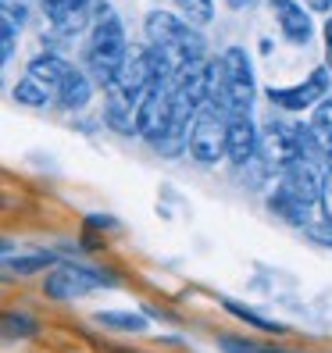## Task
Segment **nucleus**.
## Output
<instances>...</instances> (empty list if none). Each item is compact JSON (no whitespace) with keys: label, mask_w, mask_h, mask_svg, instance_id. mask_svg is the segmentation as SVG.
Returning a JSON list of instances; mask_svg holds the SVG:
<instances>
[{"label":"nucleus","mask_w":332,"mask_h":353,"mask_svg":"<svg viewBox=\"0 0 332 353\" xmlns=\"http://www.w3.org/2000/svg\"><path fill=\"white\" fill-rule=\"evenodd\" d=\"M111 225H115V218H100V214L90 218V228H111Z\"/></svg>","instance_id":"obj_27"},{"label":"nucleus","mask_w":332,"mask_h":353,"mask_svg":"<svg viewBox=\"0 0 332 353\" xmlns=\"http://www.w3.org/2000/svg\"><path fill=\"white\" fill-rule=\"evenodd\" d=\"M268 8H272L275 22L282 29V36L289 39L293 47H307L311 36H315V22H311V14L297 4V0H268Z\"/></svg>","instance_id":"obj_8"},{"label":"nucleus","mask_w":332,"mask_h":353,"mask_svg":"<svg viewBox=\"0 0 332 353\" xmlns=\"http://www.w3.org/2000/svg\"><path fill=\"white\" fill-rule=\"evenodd\" d=\"M268 207H272V211L282 221H289V225H307V203H300L293 193H286L282 185H279V193L268 196Z\"/></svg>","instance_id":"obj_15"},{"label":"nucleus","mask_w":332,"mask_h":353,"mask_svg":"<svg viewBox=\"0 0 332 353\" xmlns=\"http://www.w3.org/2000/svg\"><path fill=\"white\" fill-rule=\"evenodd\" d=\"M207 100L218 103L229 118L240 114V111H251L254 68H251V57H246L243 47H229L211 65V75H207Z\"/></svg>","instance_id":"obj_1"},{"label":"nucleus","mask_w":332,"mask_h":353,"mask_svg":"<svg viewBox=\"0 0 332 353\" xmlns=\"http://www.w3.org/2000/svg\"><path fill=\"white\" fill-rule=\"evenodd\" d=\"M322 211H325V221H332V175L322 182Z\"/></svg>","instance_id":"obj_23"},{"label":"nucleus","mask_w":332,"mask_h":353,"mask_svg":"<svg viewBox=\"0 0 332 353\" xmlns=\"http://www.w3.org/2000/svg\"><path fill=\"white\" fill-rule=\"evenodd\" d=\"M100 285H111V275H100V272H90V268H75V264H65L50 272L43 279V293L50 300H75V296H86L90 289H100Z\"/></svg>","instance_id":"obj_5"},{"label":"nucleus","mask_w":332,"mask_h":353,"mask_svg":"<svg viewBox=\"0 0 332 353\" xmlns=\"http://www.w3.org/2000/svg\"><path fill=\"white\" fill-rule=\"evenodd\" d=\"M86 8H90V0H43V11L50 18V26L61 36H75V32L86 29V22H90Z\"/></svg>","instance_id":"obj_9"},{"label":"nucleus","mask_w":332,"mask_h":353,"mask_svg":"<svg viewBox=\"0 0 332 353\" xmlns=\"http://www.w3.org/2000/svg\"><path fill=\"white\" fill-rule=\"evenodd\" d=\"M311 232V239H318V243H329L332 246V221H329V228H307Z\"/></svg>","instance_id":"obj_25"},{"label":"nucleus","mask_w":332,"mask_h":353,"mask_svg":"<svg viewBox=\"0 0 332 353\" xmlns=\"http://www.w3.org/2000/svg\"><path fill=\"white\" fill-rule=\"evenodd\" d=\"M190 154L200 164H215L218 157L229 154V114L211 100H204L197 111L193 132H190Z\"/></svg>","instance_id":"obj_3"},{"label":"nucleus","mask_w":332,"mask_h":353,"mask_svg":"<svg viewBox=\"0 0 332 353\" xmlns=\"http://www.w3.org/2000/svg\"><path fill=\"white\" fill-rule=\"evenodd\" d=\"M282 190L286 193H293L300 203H315V200H322V179L315 175V164L311 161H304V157H289L286 164H282Z\"/></svg>","instance_id":"obj_7"},{"label":"nucleus","mask_w":332,"mask_h":353,"mask_svg":"<svg viewBox=\"0 0 332 353\" xmlns=\"http://www.w3.org/2000/svg\"><path fill=\"white\" fill-rule=\"evenodd\" d=\"M126 61H129L126 29H121V22H118L111 11H104L97 22H93V32H90L86 68H90V75L100 82V86L108 90V86H115V79L121 75Z\"/></svg>","instance_id":"obj_2"},{"label":"nucleus","mask_w":332,"mask_h":353,"mask_svg":"<svg viewBox=\"0 0 332 353\" xmlns=\"http://www.w3.org/2000/svg\"><path fill=\"white\" fill-rule=\"evenodd\" d=\"M311 132H315L318 147H322V157L332 161V97H325L315 114H311Z\"/></svg>","instance_id":"obj_14"},{"label":"nucleus","mask_w":332,"mask_h":353,"mask_svg":"<svg viewBox=\"0 0 332 353\" xmlns=\"http://www.w3.org/2000/svg\"><path fill=\"white\" fill-rule=\"evenodd\" d=\"M72 72V65L65 57H57V54H39V57H32L29 61V75H36V79H43L50 90H57V82L65 79Z\"/></svg>","instance_id":"obj_12"},{"label":"nucleus","mask_w":332,"mask_h":353,"mask_svg":"<svg viewBox=\"0 0 332 353\" xmlns=\"http://www.w3.org/2000/svg\"><path fill=\"white\" fill-rule=\"evenodd\" d=\"M0 57L4 61L14 57V22H8V18H4V50H0Z\"/></svg>","instance_id":"obj_22"},{"label":"nucleus","mask_w":332,"mask_h":353,"mask_svg":"<svg viewBox=\"0 0 332 353\" xmlns=\"http://www.w3.org/2000/svg\"><path fill=\"white\" fill-rule=\"evenodd\" d=\"M14 100L22 103V108H47V103L54 100V90L47 86L43 79H36V75H26L22 82L14 86Z\"/></svg>","instance_id":"obj_13"},{"label":"nucleus","mask_w":332,"mask_h":353,"mask_svg":"<svg viewBox=\"0 0 332 353\" xmlns=\"http://www.w3.org/2000/svg\"><path fill=\"white\" fill-rule=\"evenodd\" d=\"M325 68L332 72V18H329V22H325Z\"/></svg>","instance_id":"obj_24"},{"label":"nucleus","mask_w":332,"mask_h":353,"mask_svg":"<svg viewBox=\"0 0 332 353\" xmlns=\"http://www.w3.org/2000/svg\"><path fill=\"white\" fill-rule=\"evenodd\" d=\"M175 8L182 11V18L190 26H207L215 18V0H175Z\"/></svg>","instance_id":"obj_16"},{"label":"nucleus","mask_w":332,"mask_h":353,"mask_svg":"<svg viewBox=\"0 0 332 353\" xmlns=\"http://www.w3.org/2000/svg\"><path fill=\"white\" fill-rule=\"evenodd\" d=\"M39 332V325L29 318V314H4V336L8 339H29V336H36Z\"/></svg>","instance_id":"obj_18"},{"label":"nucleus","mask_w":332,"mask_h":353,"mask_svg":"<svg viewBox=\"0 0 332 353\" xmlns=\"http://www.w3.org/2000/svg\"><path fill=\"white\" fill-rule=\"evenodd\" d=\"M218 350L222 353H279L275 346H261V343L236 339V336H218Z\"/></svg>","instance_id":"obj_21"},{"label":"nucleus","mask_w":332,"mask_h":353,"mask_svg":"<svg viewBox=\"0 0 332 353\" xmlns=\"http://www.w3.org/2000/svg\"><path fill=\"white\" fill-rule=\"evenodd\" d=\"M257 154V125L251 121V111H240L229 118V161L251 164Z\"/></svg>","instance_id":"obj_10"},{"label":"nucleus","mask_w":332,"mask_h":353,"mask_svg":"<svg viewBox=\"0 0 332 353\" xmlns=\"http://www.w3.org/2000/svg\"><path fill=\"white\" fill-rule=\"evenodd\" d=\"M329 97V68H315L300 86H289V90H268V100L272 108H282V111H304V108H315Z\"/></svg>","instance_id":"obj_6"},{"label":"nucleus","mask_w":332,"mask_h":353,"mask_svg":"<svg viewBox=\"0 0 332 353\" xmlns=\"http://www.w3.org/2000/svg\"><path fill=\"white\" fill-rule=\"evenodd\" d=\"M100 325H111V328H121V332H143L147 328V318L143 314H118V310H104L97 314Z\"/></svg>","instance_id":"obj_19"},{"label":"nucleus","mask_w":332,"mask_h":353,"mask_svg":"<svg viewBox=\"0 0 332 353\" xmlns=\"http://www.w3.org/2000/svg\"><path fill=\"white\" fill-rule=\"evenodd\" d=\"M93 75H86V72H79L75 65H72V72L57 82V90H54V100L61 103L65 111H82L90 103V97H93V82H90Z\"/></svg>","instance_id":"obj_11"},{"label":"nucleus","mask_w":332,"mask_h":353,"mask_svg":"<svg viewBox=\"0 0 332 353\" xmlns=\"http://www.w3.org/2000/svg\"><path fill=\"white\" fill-rule=\"evenodd\" d=\"M47 264H54V254H36V257H22V261H4L8 275H32V272H43Z\"/></svg>","instance_id":"obj_20"},{"label":"nucleus","mask_w":332,"mask_h":353,"mask_svg":"<svg viewBox=\"0 0 332 353\" xmlns=\"http://www.w3.org/2000/svg\"><path fill=\"white\" fill-rule=\"evenodd\" d=\"M307 8L318 11V14H329L332 11V0H307Z\"/></svg>","instance_id":"obj_26"},{"label":"nucleus","mask_w":332,"mask_h":353,"mask_svg":"<svg viewBox=\"0 0 332 353\" xmlns=\"http://www.w3.org/2000/svg\"><path fill=\"white\" fill-rule=\"evenodd\" d=\"M168 129H172V79H157L139 103V136L157 147L168 136Z\"/></svg>","instance_id":"obj_4"},{"label":"nucleus","mask_w":332,"mask_h":353,"mask_svg":"<svg viewBox=\"0 0 332 353\" xmlns=\"http://www.w3.org/2000/svg\"><path fill=\"white\" fill-rule=\"evenodd\" d=\"M225 4H229V8H233V11H243V8H246V4H254V0H225Z\"/></svg>","instance_id":"obj_28"},{"label":"nucleus","mask_w":332,"mask_h":353,"mask_svg":"<svg viewBox=\"0 0 332 353\" xmlns=\"http://www.w3.org/2000/svg\"><path fill=\"white\" fill-rule=\"evenodd\" d=\"M225 310H229V314H236V318H243L246 325L261 328V332H282V325H279V321H272V318H261L257 310L243 307V303H236V300H225Z\"/></svg>","instance_id":"obj_17"}]
</instances>
